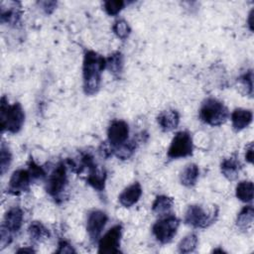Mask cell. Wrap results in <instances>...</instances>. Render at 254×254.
Masks as SVG:
<instances>
[{
    "instance_id": "cell-1",
    "label": "cell",
    "mask_w": 254,
    "mask_h": 254,
    "mask_svg": "<svg viewBox=\"0 0 254 254\" xmlns=\"http://www.w3.org/2000/svg\"><path fill=\"white\" fill-rule=\"evenodd\" d=\"M106 65L105 59L93 51H86L83 58V90L87 95L97 93L101 83V74Z\"/></svg>"
},
{
    "instance_id": "cell-2",
    "label": "cell",
    "mask_w": 254,
    "mask_h": 254,
    "mask_svg": "<svg viewBox=\"0 0 254 254\" xmlns=\"http://www.w3.org/2000/svg\"><path fill=\"white\" fill-rule=\"evenodd\" d=\"M0 121L2 132L18 133L22 129L25 121V112L22 105L19 102L9 104L6 97L3 96L1 99Z\"/></svg>"
},
{
    "instance_id": "cell-3",
    "label": "cell",
    "mask_w": 254,
    "mask_h": 254,
    "mask_svg": "<svg viewBox=\"0 0 254 254\" xmlns=\"http://www.w3.org/2000/svg\"><path fill=\"white\" fill-rule=\"evenodd\" d=\"M200 120L210 126H219L229 117V111L223 102L216 98H206L198 112Z\"/></svg>"
},
{
    "instance_id": "cell-4",
    "label": "cell",
    "mask_w": 254,
    "mask_h": 254,
    "mask_svg": "<svg viewBox=\"0 0 254 254\" xmlns=\"http://www.w3.org/2000/svg\"><path fill=\"white\" fill-rule=\"evenodd\" d=\"M23 219V211L18 206L12 207L6 212L0 231V246L2 249L11 243L13 235L20 230Z\"/></svg>"
},
{
    "instance_id": "cell-5",
    "label": "cell",
    "mask_w": 254,
    "mask_h": 254,
    "mask_svg": "<svg viewBox=\"0 0 254 254\" xmlns=\"http://www.w3.org/2000/svg\"><path fill=\"white\" fill-rule=\"evenodd\" d=\"M217 216V208L210 211L205 210L201 205H190L185 213L184 221L186 224L194 228H205L212 224Z\"/></svg>"
},
{
    "instance_id": "cell-6",
    "label": "cell",
    "mask_w": 254,
    "mask_h": 254,
    "mask_svg": "<svg viewBox=\"0 0 254 254\" xmlns=\"http://www.w3.org/2000/svg\"><path fill=\"white\" fill-rule=\"evenodd\" d=\"M179 225L180 219L175 215L169 214L155 222L152 227V233L158 242L167 244L175 237Z\"/></svg>"
},
{
    "instance_id": "cell-7",
    "label": "cell",
    "mask_w": 254,
    "mask_h": 254,
    "mask_svg": "<svg viewBox=\"0 0 254 254\" xmlns=\"http://www.w3.org/2000/svg\"><path fill=\"white\" fill-rule=\"evenodd\" d=\"M192 150L191 135L188 131H180L174 136L167 155L169 159L186 158L192 154Z\"/></svg>"
},
{
    "instance_id": "cell-8",
    "label": "cell",
    "mask_w": 254,
    "mask_h": 254,
    "mask_svg": "<svg viewBox=\"0 0 254 254\" xmlns=\"http://www.w3.org/2000/svg\"><path fill=\"white\" fill-rule=\"evenodd\" d=\"M67 184L66 166L64 162H61L48 176L46 183L47 192L54 198H59L62 192L65 190Z\"/></svg>"
},
{
    "instance_id": "cell-9",
    "label": "cell",
    "mask_w": 254,
    "mask_h": 254,
    "mask_svg": "<svg viewBox=\"0 0 254 254\" xmlns=\"http://www.w3.org/2000/svg\"><path fill=\"white\" fill-rule=\"evenodd\" d=\"M122 236V225L112 226L98 240V253L114 254L120 252V240Z\"/></svg>"
},
{
    "instance_id": "cell-10",
    "label": "cell",
    "mask_w": 254,
    "mask_h": 254,
    "mask_svg": "<svg viewBox=\"0 0 254 254\" xmlns=\"http://www.w3.org/2000/svg\"><path fill=\"white\" fill-rule=\"evenodd\" d=\"M129 126L124 120H113L107 130L108 142L111 146V152L113 149L125 144L128 141Z\"/></svg>"
},
{
    "instance_id": "cell-11",
    "label": "cell",
    "mask_w": 254,
    "mask_h": 254,
    "mask_svg": "<svg viewBox=\"0 0 254 254\" xmlns=\"http://www.w3.org/2000/svg\"><path fill=\"white\" fill-rule=\"evenodd\" d=\"M108 221L107 214L102 210H92L87 215L86 230L92 242L99 240L100 234Z\"/></svg>"
},
{
    "instance_id": "cell-12",
    "label": "cell",
    "mask_w": 254,
    "mask_h": 254,
    "mask_svg": "<svg viewBox=\"0 0 254 254\" xmlns=\"http://www.w3.org/2000/svg\"><path fill=\"white\" fill-rule=\"evenodd\" d=\"M32 181L33 179L31 177L29 170H24V169L16 170L12 174L9 180V184H8L9 193L18 195L20 193L28 191L32 184Z\"/></svg>"
},
{
    "instance_id": "cell-13",
    "label": "cell",
    "mask_w": 254,
    "mask_h": 254,
    "mask_svg": "<svg viewBox=\"0 0 254 254\" xmlns=\"http://www.w3.org/2000/svg\"><path fill=\"white\" fill-rule=\"evenodd\" d=\"M20 8L19 2H1V22L10 25L17 24L21 18Z\"/></svg>"
},
{
    "instance_id": "cell-14",
    "label": "cell",
    "mask_w": 254,
    "mask_h": 254,
    "mask_svg": "<svg viewBox=\"0 0 254 254\" xmlns=\"http://www.w3.org/2000/svg\"><path fill=\"white\" fill-rule=\"evenodd\" d=\"M141 195H142L141 185L138 182H135L120 193L118 200L121 205L125 207H130L139 200Z\"/></svg>"
},
{
    "instance_id": "cell-15",
    "label": "cell",
    "mask_w": 254,
    "mask_h": 254,
    "mask_svg": "<svg viewBox=\"0 0 254 254\" xmlns=\"http://www.w3.org/2000/svg\"><path fill=\"white\" fill-rule=\"evenodd\" d=\"M157 122L164 132H170L178 127L180 123V115L178 111L173 109L164 110L158 115Z\"/></svg>"
},
{
    "instance_id": "cell-16",
    "label": "cell",
    "mask_w": 254,
    "mask_h": 254,
    "mask_svg": "<svg viewBox=\"0 0 254 254\" xmlns=\"http://www.w3.org/2000/svg\"><path fill=\"white\" fill-rule=\"evenodd\" d=\"M230 118H231L233 129L238 132L250 125L253 119V114L251 110L236 108L235 110L232 111Z\"/></svg>"
},
{
    "instance_id": "cell-17",
    "label": "cell",
    "mask_w": 254,
    "mask_h": 254,
    "mask_svg": "<svg viewBox=\"0 0 254 254\" xmlns=\"http://www.w3.org/2000/svg\"><path fill=\"white\" fill-rule=\"evenodd\" d=\"M106 172L103 168H99L96 164L88 170L86 182L97 191H102L105 187Z\"/></svg>"
},
{
    "instance_id": "cell-18",
    "label": "cell",
    "mask_w": 254,
    "mask_h": 254,
    "mask_svg": "<svg viewBox=\"0 0 254 254\" xmlns=\"http://www.w3.org/2000/svg\"><path fill=\"white\" fill-rule=\"evenodd\" d=\"M241 168V163L236 157L224 159L220 164V171L222 175L229 181H234L238 178Z\"/></svg>"
},
{
    "instance_id": "cell-19",
    "label": "cell",
    "mask_w": 254,
    "mask_h": 254,
    "mask_svg": "<svg viewBox=\"0 0 254 254\" xmlns=\"http://www.w3.org/2000/svg\"><path fill=\"white\" fill-rule=\"evenodd\" d=\"M173 206L174 200L172 197L167 195H158L152 204V211L156 215L163 217L171 214Z\"/></svg>"
},
{
    "instance_id": "cell-20",
    "label": "cell",
    "mask_w": 254,
    "mask_h": 254,
    "mask_svg": "<svg viewBox=\"0 0 254 254\" xmlns=\"http://www.w3.org/2000/svg\"><path fill=\"white\" fill-rule=\"evenodd\" d=\"M199 176V169L195 164L187 165L180 174V182L187 188H191L196 184Z\"/></svg>"
},
{
    "instance_id": "cell-21",
    "label": "cell",
    "mask_w": 254,
    "mask_h": 254,
    "mask_svg": "<svg viewBox=\"0 0 254 254\" xmlns=\"http://www.w3.org/2000/svg\"><path fill=\"white\" fill-rule=\"evenodd\" d=\"M28 233L31 240L35 243L43 242L50 238L49 229L40 221H33L28 228Z\"/></svg>"
},
{
    "instance_id": "cell-22",
    "label": "cell",
    "mask_w": 254,
    "mask_h": 254,
    "mask_svg": "<svg viewBox=\"0 0 254 254\" xmlns=\"http://www.w3.org/2000/svg\"><path fill=\"white\" fill-rule=\"evenodd\" d=\"M105 62H106L105 68H107L110 71V73H112L113 76L120 77L123 71V65H124L123 55L119 52L113 53L112 55H110L108 58L105 59Z\"/></svg>"
},
{
    "instance_id": "cell-23",
    "label": "cell",
    "mask_w": 254,
    "mask_h": 254,
    "mask_svg": "<svg viewBox=\"0 0 254 254\" xmlns=\"http://www.w3.org/2000/svg\"><path fill=\"white\" fill-rule=\"evenodd\" d=\"M253 218H254L253 206L251 204L246 205L237 214L236 226L242 231H247L252 226Z\"/></svg>"
},
{
    "instance_id": "cell-24",
    "label": "cell",
    "mask_w": 254,
    "mask_h": 254,
    "mask_svg": "<svg viewBox=\"0 0 254 254\" xmlns=\"http://www.w3.org/2000/svg\"><path fill=\"white\" fill-rule=\"evenodd\" d=\"M235 193L238 199L243 202H251L253 199V183L251 181H242L236 186Z\"/></svg>"
},
{
    "instance_id": "cell-25",
    "label": "cell",
    "mask_w": 254,
    "mask_h": 254,
    "mask_svg": "<svg viewBox=\"0 0 254 254\" xmlns=\"http://www.w3.org/2000/svg\"><path fill=\"white\" fill-rule=\"evenodd\" d=\"M197 236L195 233H190L185 236L178 245V251L180 253H190L192 252L197 245Z\"/></svg>"
},
{
    "instance_id": "cell-26",
    "label": "cell",
    "mask_w": 254,
    "mask_h": 254,
    "mask_svg": "<svg viewBox=\"0 0 254 254\" xmlns=\"http://www.w3.org/2000/svg\"><path fill=\"white\" fill-rule=\"evenodd\" d=\"M112 31L119 39L125 40L129 37L131 33V28L124 19H117L112 26Z\"/></svg>"
},
{
    "instance_id": "cell-27",
    "label": "cell",
    "mask_w": 254,
    "mask_h": 254,
    "mask_svg": "<svg viewBox=\"0 0 254 254\" xmlns=\"http://www.w3.org/2000/svg\"><path fill=\"white\" fill-rule=\"evenodd\" d=\"M0 150H1L0 151V169H1V175H4L5 172L10 167V164L12 161V155L9 147L4 142L1 144Z\"/></svg>"
},
{
    "instance_id": "cell-28",
    "label": "cell",
    "mask_w": 254,
    "mask_h": 254,
    "mask_svg": "<svg viewBox=\"0 0 254 254\" xmlns=\"http://www.w3.org/2000/svg\"><path fill=\"white\" fill-rule=\"evenodd\" d=\"M125 6V2L122 0H109L103 3V7L105 12L109 16L117 15Z\"/></svg>"
},
{
    "instance_id": "cell-29",
    "label": "cell",
    "mask_w": 254,
    "mask_h": 254,
    "mask_svg": "<svg viewBox=\"0 0 254 254\" xmlns=\"http://www.w3.org/2000/svg\"><path fill=\"white\" fill-rule=\"evenodd\" d=\"M238 81L241 83V85L243 87L246 88V93H249V95L251 96L253 93V73L252 70L249 69L248 71H246L245 73H243Z\"/></svg>"
},
{
    "instance_id": "cell-30",
    "label": "cell",
    "mask_w": 254,
    "mask_h": 254,
    "mask_svg": "<svg viewBox=\"0 0 254 254\" xmlns=\"http://www.w3.org/2000/svg\"><path fill=\"white\" fill-rule=\"evenodd\" d=\"M28 170H29V172L31 174V177H32L33 181H35V180H42V179H44L46 177V172L43 169V167L37 165L35 163V161L32 160V159L29 162V169Z\"/></svg>"
},
{
    "instance_id": "cell-31",
    "label": "cell",
    "mask_w": 254,
    "mask_h": 254,
    "mask_svg": "<svg viewBox=\"0 0 254 254\" xmlns=\"http://www.w3.org/2000/svg\"><path fill=\"white\" fill-rule=\"evenodd\" d=\"M57 253H75V250L67 241L61 240L59 242V249L57 250Z\"/></svg>"
},
{
    "instance_id": "cell-32",
    "label": "cell",
    "mask_w": 254,
    "mask_h": 254,
    "mask_svg": "<svg viewBox=\"0 0 254 254\" xmlns=\"http://www.w3.org/2000/svg\"><path fill=\"white\" fill-rule=\"evenodd\" d=\"M245 160L252 164L253 163V143H249L245 149Z\"/></svg>"
},
{
    "instance_id": "cell-33",
    "label": "cell",
    "mask_w": 254,
    "mask_h": 254,
    "mask_svg": "<svg viewBox=\"0 0 254 254\" xmlns=\"http://www.w3.org/2000/svg\"><path fill=\"white\" fill-rule=\"evenodd\" d=\"M57 3L56 2H40V5L42 6V8L45 10V12L47 13V14H50V13H52V11L55 9V8H53V7H50L51 5L53 6V5H56Z\"/></svg>"
},
{
    "instance_id": "cell-34",
    "label": "cell",
    "mask_w": 254,
    "mask_h": 254,
    "mask_svg": "<svg viewBox=\"0 0 254 254\" xmlns=\"http://www.w3.org/2000/svg\"><path fill=\"white\" fill-rule=\"evenodd\" d=\"M252 18H253V10L250 12L249 14V20H248V26L250 31H253V22H252Z\"/></svg>"
},
{
    "instance_id": "cell-35",
    "label": "cell",
    "mask_w": 254,
    "mask_h": 254,
    "mask_svg": "<svg viewBox=\"0 0 254 254\" xmlns=\"http://www.w3.org/2000/svg\"><path fill=\"white\" fill-rule=\"evenodd\" d=\"M17 252H30V253H32V252H35L32 248L31 249H28V248H24V249H20V250H18Z\"/></svg>"
}]
</instances>
